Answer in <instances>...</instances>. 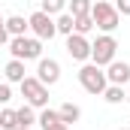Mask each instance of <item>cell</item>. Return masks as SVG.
Segmentation results:
<instances>
[{
  "label": "cell",
  "mask_w": 130,
  "mask_h": 130,
  "mask_svg": "<svg viewBox=\"0 0 130 130\" xmlns=\"http://www.w3.org/2000/svg\"><path fill=\"white\" fill-rule=\"evenodd\" d=\"M67 55L73 61H91V42L82 33H70L67 36Z\"/></svg>",
  "instance_id": "52a82bcc"
},
{
  "label": "cell",
  "mask_w": 130,
  "mask_h": 130,
  "mask_svg": "<svg viewBox=\"0 0 130 130\" xmlns=\"http://www.w3.org/2000/svg\"><path fill=\"white\" fill-rule=\"evenodd\" d=\"M12 100V88H9V82H0V106H6Z\"/></svg>",
  "instance_id": "44dd1931"
},
{
  "label": "cell",
  "mask_w": 130,
  "mask_h": 130,
  "mask_svg": "<svg viewBox=\"0 0 130 130\" xmlns=\"http://www.w3.org/2000/svg\"><path fill=\"white\" fill-rule=\"evenodd\" d=\"M18 85H21V97L27 100L33 109H45L48 106V85H42L36 76H24Z\"/></svg>",
  "instance_id": "7a4b0ae2"
},
{
  "label": "cell",
  "mask_w": 130,
  "mask_h": 130,
  "mask_svg": "<svg viewBox=\"0 0 130 130\" xmlns=\"http://www.w3.org/2000/svg\"><path fill=\"white\" fill-rule=\"evenodd\" d=\"M70 15H73V18L91 15V0H70Z\"/></svg>",
  "instance_id": "d6986e66"
},
{
  "label": "cell",
  "mask_w": 130,
  "mask_h": 130,
  "mask_svg": "<svg viewBox=\"0 0 130 130\" xmlns=\"http://www.w3.org/2000/svg\"><path fill=\"white\" fill-rule=\"evenodd\" d=\"M15 127H18L15 109H0V130H15Z\"/></svg>",
  "instance_id": "e0dca14e"
},
{
  "label": "cell",
  "mask_w": 130,
  "mask_h": 130,
  "mask_svg": "<svg viewBox=\"0 0 130 130\" xmlns=\"http://www.w3.org/2000/svg\"><path fill=\"white\" fill-rule=\"evenodd\" d=\"M36 121L42 124V130H48L52 124H58V121H61V115H58V109H48V106H45V109L39 112V118H36Z\"/></svg>",
  "instance_id": "2e32d148"
},
{
  "label": "cell",
  "mask_w": 130,
  "mask_h": 130,
  "mask_svg": "<svg viewBox=\"0 0 130 130\" xmlns=\"http://www.w3.org/2000/svg\"><path fill=\"white\" fill-rule=\"evenodd\" d=\"M15 118H18V127H30L33 121H36V112H33L30 103H24L21 109H15Z\"/></svg>",
  "instance_id": "4fadbf2b"
},
{
  "label": "cell",
  "mask_w": 130,
  "mask_h": 130,
  "mask_svg": "<svg viewBox=\"0 0 130 130\" xmlns=\"http://www.w3.org/2000/svg\"><path fill=\"white\" fill-rule=\"evenodd\" d=\"M9 52L18 61H39L42 58V39H36V36H12Z\"/></svg>",
  "instance_id": "6da1fadb"
},
{
  "label": "cell",
  "mask_w": 130,
  "mask_h": 130,
  "mask_svg": "<svg viewBox=\"0 0 130 130\" xmlns=\"http://www.w3.org/2000/svg\"><path fill=\"white\" fill-rule=\"evenodd\" d=\"M106 79H109V85H127L130 82V64L127 61H112L106 67Z\"/></svg>",
  "instance_id": "9c48e42d"
},
{
  "label": "cell",
  "mask_w": 130,
  "mask_h": 130,
  "mask_svg": "<svg viewBox=\"0 0 130 130\" xmlns=\"http://www.w3.org/2000/svg\"><path fill=\"white\" fill-rule=\"evenodd\" d=\"M91 18H94V27H100L103 33H112L118 27V21H121V15H118V9L112 6V3H91Z\"/></svg>",
  "instance_id": "3957f363"
},
{
  "label": "cell",
  "mask_w": 130,
  "mask_h": 130,
  "mask_svg": "<svg viewBox=\"0 0 130 130\" xmlns=\"http://www.w3.org/2000/svg\"><path fill=\"white\" fill-rule=\"evenodd\" d=\"M103 100H106V103H121V100H127V91H124V85H106V91H103Z\"/></svg>",
  "instance_id": "5bb4252c"
},
{
  "label": "cell",
  "mask_w": 130,
  "mask_h": 130,
  "mask_svg": "<svg viewBox=\"0 0 130 130\" xmlns=\"http://www.w3.org/2000/svg\"><path fill=\"white\" fill-rule=\"evenodd\" d=\"M58 115H61V121H64V124H76V121L82 118V109H79L76 103H64V106L58 109Z\"/></svg>",
  "instance_id": "7c38bea8"
},
{
  "label": "cell",
  "mask_w": 130,
  "mask_h": 130,
  "mask_svg": "<svg viewBox=\"0 0 130 130\" xmlns=\"http://www.w3.org/2000/svg\"><path fill=\"white\" fill-rule=\"evenodd\" d=\"M27 24H30V30H33V36L36 39H52L55 33H58V27H55V18L48 15V12H33L30 18H27Z\"/></svg>",
  "instance_id": "8992f818"
},
{
  "label": "cell",
  "mask_w": 130,
  "mask_h": 130,
  "mask_svg": "<svg viewBox=\"0 0 130 130\" xmlns=\"http://www.w3.org/2000/svg\"><path fill=\"white\" fill-rule=\"evenodd\" d=\"M67 9V0H42V12H48V15H61Z\"/></svg>",
  "instance_id": "ffe728a7"
},
{
  "label": "cell",
  "mask_w": 130,
  "mask_h": 130,
  "mask_svg": "<svg viewBox=\"0 0 130 130\" xmlns=\"http://www.w3.org/2000/svg\"><path fill=\"white\" fill-rule=\"evenodd\" d=\"M9 39H12V36L6 33V18H0V45H6Z\"/></svg>",
  "instance_id": "603a6c76"
},
{
  "label": "cell",
  "mask_w": 130,
  "mask_h": 130,
  "mask_svg": "<svg viewBox=\"0 0 130 130\" xmlns=\"http://www.w3.org/2000/svg\"><path fill=\"white\" fill-rule=\"evenodd\" d=\"M127 103H130V94H127Z\"/></svg>",
  "instance_id": "484cf974"
},
{
  "label": "cell",
  "mask_w": 130,
  "mask_h": 130,
  "mask_svg": "<svg viewBox=\"0 0 130 130\" xmlns=\"http://www.w3.org/2000/svg\"><path fill=\"white\" fill-rule=\"evenodd\" d=\"M6 82H21L24 79V61H18V58H12L9 64H6Z\"/></svg>",
  "instance_id": "8fae6325"
},
{
  "label": "cell",
  "mask_w": 130,
  "mask_h": 130,
  "mask_svg": "<svg viewBox=\"0 0 130 130\" xmlns=\"http://www.w3.org/2000/svg\"><path fill=\"white\" fill-rule=\"evenodd\" d=\"M121 130H127V127H121Z\"/></svg>",
  "instance_id": "4316f807"
},
{
  "label": "cell",
  "mask_w": 130,
  "mask_h": 130,
  "mask_svg": "<svg viewBox=\"0 0 130 130\" xmlns=\"http://www.w3.org/2000/svg\"><path fill=\"white\" fill-rule=\"evenodd\" d=\"M115 52H118L115 36H112V33H103V36H97V42H91V64L109 67L115 61Z\"/></svg>",
  "instance_id": "5b68a950"
},
{
  "label": "cell",
  "mask_w": 130,
  "mask_h": 130,
  "mask_svg": "<svg viewBox=\"0 0 130 130\" xmlns=\"http://www.w3.org/2000/svg\"><path fill=\"white\" fill-rule=\"evenodd\" d=\"M36 79L42 85H55L61 79V64L55 58H39V67H36Z\"/></svg>",
  "instance_id": "ba28073f"
},
{
  "label": "cell",
  "mask_w": 130,
  "mask_h": 130,
  "mask_svg": "<svg viewBox=\"0 0 130 130\" xmlns=\"http://www.w3.org/2000/svg\"><path fill=\"white\" fill-rule=\"evenodd\" d=\"M15 130H30V127H15Z\"/></svg>",
  "instance_id": "d4e9b609"
},
{
  "label": "cell",
  "mask_w": 130,
  "mask_h": 130,
  "mask_svg": "<svg viewBox=\"0 0 130 130\" xmlns=\"http://www.w3.org/2000/svg\"><path fill=\"white\" fill-rule=\"evenodd\" d=\"M73 24H76V18H73L70 12H61V15L55 18V27H58V33H64V36L73 33Z\"/></svg>",
  "instance_id": "9a60e30c"
},
{
  "label": "cell",
  "mask_w": 130,
  "mask_h": 130,
  "mask_svg": "<svg viewBox=\"0 0 130 130\" xmlns=\"http://www.w3.org/2000/svg\"><path fill=\"white\" fill-rule=\"evenodd\" d=\"M27 30H30L27 18H21V15H9V18H6V33H9V36H24Z\"/></svg>",
  "instance_id": "30bf717a"
},
{
  "label": "cell",
  "mask_w": 130,
  "mask_h": 130,
  "mask_svg": "<svg viewBox=\"0 0 130 130\" xmlns=\"http://www.w3.org/2000/svg\"><path fill=\"white\" fill-rule=\"evenodd\" d=\"M48 130H70V124H64V121H58V124H52Z\"/></svg>",
  "instance_id": "cb8c5ba5"
},
{
  "label": "cell",
  "mask_w": 130,
  "mask_h": 130,
  "mask_svg": "<svg viewBox=\"0 0 130 130\" xmlns=\"http://www.w3.org/2000/svg\"><path fill=\"white\" fill-rule=\"evenodd\" d=\"M91 30H94V18H91V15H79V18H76V24H73V33L88 36Z\"/></svg>",
  "instance_id": "ac0fdd59"
},
{
  "label": "cell",
  "mask_w": 130,
  "mask_h": 130,
  "mask_svg": "<svg viewBox=\"0 0 130 130\" xmlns=\"http://www.w3.org/2000/svg\"><path fill=\"white\" fill-rule=\"evenodd\" d=\"M79 82H82V88H85L88 94H94V97H100V94L106 91V85H109L103 67H97V64H85L82 67V70H79Z\"/></svg>",
  "instance_id": "277c9868"
},
{
  "label": "cell",
  "mask_w": 130,
  "mask_h": 130,
  "mask_svg": "<svg viewBox=\"0 0 130 130\" xmlns=\"http://www.w3.org/2000/svg\"><path fill=\"white\" fill-rule=\"evenodd\" d=\"M115 9L118 15H130V0H115Z\"/></svg>",
  "instance_id": "7402d4cb"
}]
</instances>
